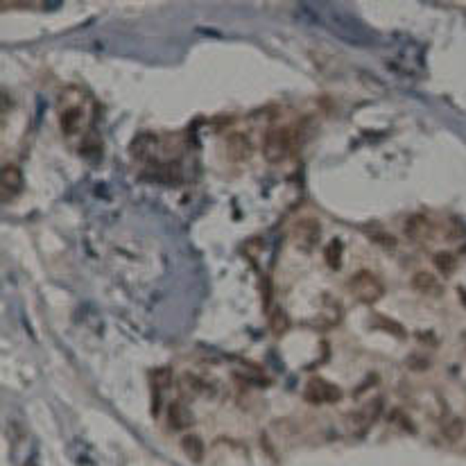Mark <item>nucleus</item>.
I'll return each instance as SVG.
<instances>
[{"label":"nucleus","mask_w":466,"mask_h":466,"mask_svg":"<svg viewBox=\"0 0 466 466\" xmlns=\"http://www.w3.org/2000/svg\"><path fill=\"white\" fill-rule=\"evenodd\" d=\"M303 12H308V16H312L317 23H322L324 27L331 30V34H335L338 39H342L349 45L356 48H371L376 43V32L366 25L364 21H360L356 14L347 12L345 7L331 5V3H319V5H301Z\"/></svg>","instance_id":"f257e3e1"},{"label":"nucleus","mask_w":466,"mask_h":466,"mask_svg":"<svg viewBox=\"0 0 466 466\" xmlns=\"http://www.w3.org/2000/svg\"><path fill=\"white\" fill-rule=\"evenodd\" d=\"M347 288H349V292L353 294L358 301H362L366 305L380 301V299H383V294H385V286L380 283V279L376 277V274H371L369 270L356 272L353 277L349 279Z\"/></svg>","instance_id":"f03ea898"},{"label":"nucleus","mask_w":466,"mask_h":466,"mask_svg":"<svg viewBox=\"0 0 466 466\" xmlns=\"http://www.w3.org/2000/svg\"><path fill=\"white\" fill-rule=\"evenodd\" d=\"M294 148V134L290 129H270L263 141V154L270 163H281L290 156Z\"/></svg>","instance_id":"7ed1b4c3"},{"label":"nucleus","mask_w":466,"mask_h":466,"mask_svg":"<svg viewBox=\"0 0 466 466\" xmlns=\"http://www.w3.org/2000/svg\"><path fill=\"white\" fill-rule=\"evenodd\" d=\"M322 238V224L315 218H303L292 226V242L299 251H312Z\"/></svg>","instance_id":"20e7f679"},{"label":"nucleus","mask_w":466,"mask_h":466,"mask_svg":"<svg viewBox=\"0 0 466 466\" xmlns=\"http://www.w3.org/2000/svg\"><path fill=\"white\" fill-rule=\"evenodd\" d=\"M303 396L312 406H324V403H338L342 399V389L324 378L315 376L308 380V385L303 389Z\"/></svg>","instance_id":"39448f33"},{"label":"nucleus","mask_w":466,"mask_h":466,"mask_svg":"<svg viewBox=\"0 0 466 466\" xmlns=\"http://www.w3.org/2000/svg\"><path fill=\"white\" fill-rule=\"evenodd\" d=\"M380 412H383V399L369 401L360 412H356L353 419H351V430L358 432V434H364L373 423H376Z\"/></svg>","instance_id":"423d86ee"},{"label":"nucleus","mask_w":466,"mask_h":466,"mask_svg":"<svg viewBox=\"0 0 466 466\" xmlns=\"http://www.w3.org/2000/svg\"><path fill=\"white\" fill-rule=\"evenodd\" d=\"M23 188V174L16 165H5L3 167V177H0V193H3V202L7 204L14 200Z\"/></svg>","instance_id":"0eeeda50"},{"label":"nucleus","mask_w":466,"mask_h":466,"mask_svg":"<svg viewBox=\"0 0 466 466\" xmlns=\"http://www.w3.org/2000/svg\"><path fill=\"white\" fill-rule=\"evenodd\" d=\"M152 415H159V410H161V399H163V392L167 387L172 385V376H170V369H156L152 371Z\"/></svg>","instance_id":"6e6552de"},{"label":"nucleus","mask_w":466,"mask_h":466,"mask_svg":"<svg viewBox=\"0 0 466 466\" xmlns=\"http://www.w3.org/2000/svg\"><path fill=\"white\" fill-rule=\"evenodd\" d=\"M167 423H170V428H174V430H188V428H193L195 423L193 412L183 406L181 401H174L167 406Z\"/></svg>","instance_id":"1a4fd4ad"},{"label":"nucleus","mask_w":466,"mask_h":466,"mask_svg":"<svg viewBox=\"0 0 466 466\" xmlns=\"http://www.w3.org/2000/svg\"><path fill=\"white\" fill-rule=\"evenodd\" d=\"M412 288L423 296H441V292H444V286H441L439 279L430 272H417L415 277H412Z\"/></svg>","instance_id":"9d476101"},{"label":"nucleus","mask_w":466,"mask_h":466,"mask_svg":"<svg viewBox=\"0 0 466 466\" xmlns=\"http://www.w3.org/2000/svg\"><path fill=\"white\" fill-rule=\"evenodd\" d=\"M226 148V156L231 161H244L251 154V143L244 134H231L224 143Z\"/></svg>","instance_id":"9b49d317"},{"label":"nucleus","mask_w":466,"mask_h":466,"mask_svg":"<svg viewBox=\"0 0 466 466\" xmlns=\"http://www.w3.org/2000/svg\"><path fill=\"white\" fill-rule=\"evenodd\" d=\"M403 231H406V235L410 240H423L428 231H430V220H428L423 213H415V215H410L406 220V226H403Z\"/></svg>","instance_id":"f8f14e48"},{"label":"nucleus","mask_w":466,"mask_h":466,"mask_svg":"<svg viewBox=\"0 0 466 466\" xmlns=\"http://www.w3.org/2000/svg\"><path fill=\"white\" fill-rule=\"evenodd\" d=\"M82 118H84L82 106H68L66 111H61V118H59L61 132H64L66 136H75L82 127Z\"/></svg>","instance_id":"ddd939ff"},{"label":"nucleus","mask_w":466,"mask_h":466,"mask_svg":"<svg viewBox=\"0 0 466 466\" xmlns=\"http://www.w3.org/2000/svg\"><path fill=\"white\" fill-rule=\"evenodd\" d=\"M181 448H183V455H186L193 464L204 462L206 448H204V441L197 437V434H186V437L181 439Z\"/></svg>","instance_id":"4468645a"},{"label":"nucleus","mask_w":466,"mask_h":466,"mask_svg":"<svg viewBox=\"0 0 466 466\" xmlns=\"http://www.w3.org/2000/svg\"><path fill=\"white\" fill-rule=\"evenodd\" d=\"M366 238H369L373 244H378L380 249L392 251L396 247V238H394L392 233L383 231V229H371V231H366Z\"/></svg>","instance_id":"2eb2a0df"},{"label":"nucleus","mask_w":466,"mask_h":466,"mask_svg":"<svg viewBox=\"0 0 466 466\" xmlns=\"http://www.w3.org/2000/svg\"><path fill=\"white\" fill-rule=\"evenodd\" d=\"M324 261L331 270H340V265H342V242L340 240L328 242V247L324 249Z\"/></svg>","instance_id":"dca6fc26"},{"label":"nucleus","mask_w":466,"mask_h":466,"mask_svg":"<svg viewBox=\"0 0 466 466\" xmlns=\"http://www.w3.org/2000/svg\"><path fill=\"white\" fill-rule=\"evenodd\" d=\"M441 434H444L446 441H457L464 434V421L462 419H448V421L444 423V428H441Z\"/></svg>","instance_id":"f3484780"},{"label":"nucleus","mask_w":466,"mask_h":466,"mask_svg":"<svg viewBox=\"0 0 466 466\" xmlns=\"http://www.w3.org/2000/svg\"><path fill=\"white\" fill-rule=\"evenodd\" d=\"M434 267H437L444 277H450V274L455 272L457 261L453 254H448V251H439V254H434Z\"/></svg>","instance_id":"a211bd4d"},{"label":"nucleus","mask_w":466,"mask_h":466,"mask_svg":"<svg viewBox=\"0 0 466 466\" xmlns=\"http://www.w3.org/2000/svg\"><path fill=\"white\" fill-rule=\"evenodd\" d=\"M270 326H272V331L274 335H283L288 331V315L281 308H274L272 310V315H270Z\"/></svg>","instance_id":"6ab92c4d"},{"label":"nucleus","mask_w":466,"mask_h":466,"mask_svg":"<svg viewBox=\"0 0 466 466\" xmlns=\"http://www.w3.org/2000/svg\"><path fill=\"white\" fill-rule=\"evenodd\" d=\"M460 296H462V301H466V290H460Z\"/></svg>","instance_id":"aec40b11"},{"label":"nucleus","mask_w":466,"mask_h":466,"mask_svg":"<svg viewBox=\"0 0 466 466\" xmlns=\"http://www.w3.org/2000/svg\"><path fill=\"white\" fill-rule=\"evenodd\" d=\"M462 254H466V244H464V247H462Z\"/></svg>","instance_id":"412c9836"}]
</instances>
